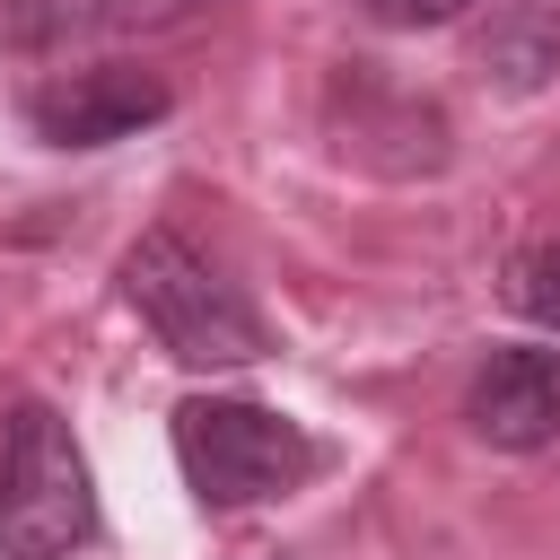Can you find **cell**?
I'll list each match as a JSON object with an SVG mask.
<instances>
[{
    "instance_id": "obj_5",
    "label": "cell",
    "mask_w": 560,
    "mask_h": 560,
    "mask_svg": "<svg viewBox=\"0 0 560 560\" xmlns=\"http://www.w3.org/2000/svg\"><path fill=\"white\" fill-rule=\"evenodd\" d=\"M464 420H472V438L499 446V455L551 446V438H560V350H534V341L490 350L481 376H472V394H464Z\"/></svg>"
},
{
    "instance_id": "obj_9",
    "label": "cell",
    "mask_w": 560,
    "mask_h": 560,
    "mask_svg": "<svg viewBox=\"0 0 560 560\" xmlns=\"http://www.w3.org/2000/svg\"><path fill=\"white\" fill-rule=\"evenodd\" d=\"M201 0H96V18L105 26H175V18H192Z\"/></svg>"
},
{
    "instance_id": "obj_4",
    "label": "cell",
    "mask_w": 560,
    "mask_h": 560,
    "mask_svg": "<svg viewBox=\"0 0 560 560\" xmlns=\"http://www.w3.org/2000/svg\"><path fill=\"white\" fill-rule=\"evenodd\" d=\"M166 105H175V96H166L158 70L96 61V70H61V79H44V88L26 96V122H35V140H52V149H114V140L149 131Z\"/></svg>"
},
{
    "instance_id": "obj_8",
    "label": "cell",
    "mask_w": 560,
    "mask_h": 560,
    "mask_svg": "<svg viewBox=\"0 0 560 560\" xmlns=\"http://www.w3.org/2000/svg\"><path fill=\"white\" fill-rule=\"evenodd\" d=\"M464 9H472V0H368V18H376V26H402V35H411V26H455Z\"/></svg>"
},
{
    "instance_id": "obj_2",
    "label": "cell",
    "mask_w": 560,
    "mask_h": 560,
    "mask_svg": "<svg viewBox=\"0 0 560 560\" xmlns=\"http://www.w3.org/2000/svg\"><path fill=\"white\" fill-rule=\"evenodd\" d=\"M175 464L201 508H262V499L306 490L324 472V446L271 402L192 394V402H175Z\"/></svg>"
},
{
    "instance_id": "obj_1",
    "label": "cell",
    "mask_w": 560,
    "mask_h": 560,
    "mask_svg": "<svg viewBox=\"0 0 560 560\" xmlns=\"http://www.w3.org/2000/svg\"><path fill=\"white\" fill-rule=\"evenodd\" d=\"M122 298H131V315L158 332V350L184 359V368H254V359L271 350L254 298H245L192 236H175V228H149V236L122 254Z\"/></svg>"
},
{
    "instance_id": "obj_7",
    "label": "cell",
    "mask_w": 560,
    "mask_h": 560,
    "mask_svg": "<svg viewBox=\"0 0 560 560\" xmlns=\"http://www.w3.org/2000/svg\"><path fill=\"white\" fill-rule=\"evenodd\" d=\"M508 306L560 341V236H542L534 254H516V262H508Z\"/></svg>"
},
{
    "instance_id": "obj_3",
    "label": "cell",
    "mask_w": 560,
    "mask_h": 560,
    "mask_svg": "<svg viewBox=\"0 0 560 560\" xmlns=\"http://www.w3.org/2000/svg\"><path fill=\"white\" fill-rule=\"evenodd\" d=\"M96 534V481L52 402H26L0 446V560H70Z\"/></svg>"
},
{
    "instance_id": "obj_6",
    "label": "cell",
    "mask_w": 560,
    "mask_h": 560,
    "mask_svg": "<svg viewBox=\"0 0 560 560\" xmlns=\"http://www.w3.org/2000/svg\"><path fill=\"white\" fill-rule=\"evenodd\" d=\"M481 79L508 96H542L560 79V0H490L481 18Z\"/></svg>"
}]
</instances>
